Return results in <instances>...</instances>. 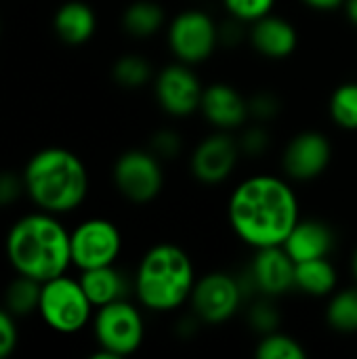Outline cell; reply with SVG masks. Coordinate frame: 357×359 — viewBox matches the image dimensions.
<instances>
[{
  "label": "cell",
  "instance_id": "33",
  "mask_svg": "<svg viewBox=\"0 0 357 359\" xmlns=\"http://www.w3.org/2000/svg\"><path fill=\"white\" fill-rule=\"evenodd\" d=\"M23 189H25L23 177L19 179L15 172L0 170V206L13 204V202L21 196Z\"/></svg>",
  "mask_w": 357,
  "mask_h": 359
},
{
  "label": "cell",
  "instance_id": "18",
  "mask_svg": "<svg viewBox=\"0 0 357 359\" xmlns=\"http://www.w3.org/2000/svg\"><path fill=\"white\" fill-rule=\"evenodd\" d=\"M53 25H55L57 36L65 44L78 46V44L88 42L90 36L95 34L97 17H95L93 8L86 2L69 0V2L59 6V11L55 13Z\"/></svg>",
  "mask_w": 357,
  "mask_h": 359
},
{
  "label": "cell",
  "instance_id": "15",
  "mask_svg": "<svg viewBox=\"0 0 357 359\" xmlns=\"http://www.w3.org/2000/svg\"><path fill=\"white\" fill-rule=\"evenodd\" d=\"M200 109L204 118L219 130H234L246 122L248 101L229 84L217 82L204 88Z\"/></svg>",
  "mask_w": 357,
  "mask_h": 359
},
{
  "label": "cell",
  "instance_id": "1",
  "mask_svg": "<svg viewBox=\"0 0 357 359\" xmlns=\"http://www.w3.org/2000/svg\"><path fill=\"white\" fill-rule=\"evenodd\" d=\"M227 215L231 229L248 246H284L299 223V200L284 179L257 175L236 187Z\"/></svg>",
  "mask_w": 357,
  "mask_h": 359
},
{
  "label": "cell",
  "instance_id": "19",
  "mask_svg": "<svg viewBox=\"0 0 357 359\" xmlns=\"http://www.w3.org/2000/svg\"><path fill=\"white\" fill-rule=\"evenodd\" d=\"M80 284H82L88 301L97 309L103 307V305H109L114 301H120L126 294L124 276L118 269H114V265H105V267H95V269L82 271Z\"/></svg>",
  "mask_w": 357,
  "mask_h": 359
},
{
  "label": "cell",
  "instance_id": "34",
  "mask_svg": "<svg viewBox=\"0 0 357 359\" xmlns=\"http://www.w3.org/2000/svg\"><path fill=\"white\" fill-rule=\"evenodd\" d=\"M240 19H236V17H231L227 23H223V27L219 29V40L221 42H225V44H236V42H240V38H242V27H240Z\"/></svg>",
  "mask_w": 357,
  "mask_h": 359
},
{
  "label": "cell",
  "instance_id": "14",
  "mask_svg": "<svg viewBox=\"0 0 357 359\" xmlns=\"http://www.w3.org/2000/svg\"><path fill=\"white\" fill-rule=\"evenodd\" d=\"M295 267L297 263L284 246H267L257 248V257L248 273L259 292L265 297H282L295 288Z\"/></svg>",
  "mask_w": 357,
  "mask_h": 359
},
{
  "label": "cell",
  "instance_id": "6",
  "mask_svg": "<svg viewBox=\"0 0 357 359\" xmlns=\"http://www.w3.org/2000/svg\"><path fill=\"white\" fill-rule=\"evenodd\" d=\"M145 326L139 309L120 299L99 307L95 316V337L101 351L95 358L118 359L135 353L143 343Z\"/></svg>",
  "mask_w": 357,
  "mask_h": 359
},
{
  "label": "cell",
  "instance_id": "21",
  "mask_svg": "<svg viewBox=\"0 0 357 359\" xmlns=\"http://www.w3.org/2000/svg\"><path fill=\"white\" fill-rule=\"evenodd\" d=\"M164 23V11L158 2L151 0H137L133 2L122 17V25L130 36L147 38L156 34Z\"/></svg>",
  "mask_w": 357,
  "mask_h": 359
},
{
  "label": "cell",
  "instance_id": "28",
  "mask_svg": "<svg viewBox=\"0 0 357 359\" xmlns=\"http://www.w3.org/2000/svg\"><path fill=\"white\" fill-rule=\"evenodd\" d=\"M248 320H250V326H252L259 334L276 332L278 326H280V316H278V311H276L267 301L257 303V305L250 309Z\"/></svg>",
  "mask_w": 357,
  "mask_h": 359
},
{
  "label": "cell",
  "instance_id": "27",
  "mask_svg": "<svg viewBox=\"0 0 357 359\" xmlns=\"http://www.w3.org/2000/svg\"><path fill=\"white\" fill-rule=\"evenodd\" d=\"M229 15L240 21H257L271 13L276 0H223Z\"/></svg>",
  "mask_w": 357,
  "mask_h": 359
},
{
  "label": "cell",
  "instance_id": "7",
  "mask_svg": "<svg viewBox=\"0 0 357 359\" xmlns=\"http://www.w3.org/2000/svg\"><path fill=\"white\" fill-rule=\"evenodd\" d=\"M72 263L80 269L114 265L122 250V236L112 221L88 219L80 223L72 236Z\"/></svg>",
  "mask_w": 357,
  "mask_h": 359
},
{
  "label": "cell",
  "instance_id": "23",
  "mask_svg": "<svg viewBox=\"0 0 357 359\" xmlns=\"http://www.w3.org/2000/svg\"><path fill=\"white\" fill-rule=\"evenodd\" d=\"M326 320L332 330L343 334L357 332V288L341 290L332 297L326 309Z\"/></svg>",
  "mask_w": 357,
  "mask_h": 359
},
{
  "label": "cell",
  "instance_id": "16",
  "mask_svg": "<svg viewBox=\"0 0 357 359\" xmlns=\"http://www.w3.org/2000/svg\"><path fill=\"white\" fill-rule=\"evenodd\" d=\"M297 40L299 36L292 23L271 13L257 19L250 32L252 46L269 59H284L292 55L297 48Z\"/></svg>",
  "mask_w": 357,
  "mask_h": 359
},
{
  "label": "cell",
  "instance_id": "9",
  "mask_svg": "<svg viewBox=\"0 0 357 359\" xmlns=\"http://www.w3.org/2000/svg\"><path fill=\"white\" fill-rule=\"evenodd\" d=\"M114 183L118 191L130 202L143 204L154 200L162 191V166L160 158L151 151L130 149L116 160Z\"/></svg>",
  "mask_w": 357,
  "mask_h": 359
},
{
  "label": "cell",
  "instance_id": "26",
  "mask_svg": "<svg viewBox=\"0 0 357 359\" xmlns=\"http://www.w3.org/2000/svg\"><path fill=\"white\" fill-rule=\"evenodd\" d=\"M114 80L126 88L143 86L151 78V65L141 55H124L114 63Z\"/></svg>",
  "mask_w": 357,
  "mask_h": 359
},
{
  "label": "cell",
  "instance_id": "10",
  "mask_svg": "<svg viewBox=\"0 0 357 359\" xmlns=\"http://www.w3.org/2000/svg\"><path fill=\"white\" fill-rule=\"evenodd\" d=\"M242 299L244 290L240 280L223 271H213L202 280H196L191 307L200 322L223 324L238 311Z\"/></svg>",
  "mask_w": 357,
  "mask_h": 359
},
{
  "label": "cell",
  "instance_id": "32",
  "mask_svg": "<svg viewBox=\"0 0 357 359\" xmlns=\"http://www.w3.org/2000/svg\"><path fill=\"white\" fill-rule=\"evenodd\" d=\"M269 147V135L263 126L248 128L240 139V149L248 156H261Z\"/></svg>",
  "mask_w": 357,
  "mask_h": 359
},
{
  "label": "cell",
  "instance_id": "29",
  "mask_svg": "<svg viewBox=\"0 0 357 359\" xmlns=\"http://www.w3.org/2000/svg\"><path fill=\"white\" fill-rule=\"evenodd\" d=\"M151 154L162 160H173L181 154V137L175 130H158L151 137Z\"/></svg>",
  "mask_w": 357,
  "mask_h": 359
},
{
  "label": "cell",
  "instance_id": "22",
  "mask_svg": "<svg viewBox=\"0 0 357 359\" xmlns=\"http://www.w3.org/2000/svg\"><path fill=\"white\" fill-rule=\"evenodd\" d=\"M40 297H42V282H38L34 278H27V276H19L6 288L4 307L13 316H27V313L38 311Z\"/></svg>",
  "mask_w": 357,
  "mask_h": 359
},
{
  "label": "cell",
  "instance_id": "35",
  "mask_svg": "<svg viewBox=\"0 0 357 359\" xmlns=\"http://www.w3.org/2000/svg\"><path fill=\"white\" fill-rule=\"evenodd\" d=\"M303 2L316 11H335L337 6L345 4V0H303Z\"/></svg>",
  "mask_w": 357,
  "mask_h": 359
},
{
  "label": "cell",
  "instance_id": "36",
  "mask_svg": "<svg viewBox=\"0 0 357 359\" xmlns=\"http://www.w3.org/2000/svg\"><path fill=\"white\" fill-rule=\"evenodd\" d=\"M345 11H347L349 21L357 25V0H345Z\"/></svg>",
  "mask_w": 357,
  "mask_h": 359
},
{
  "label": "cell",
  "instance_id": "11",
  "mask_svg": "<svg viewBox=\"0 0 357 359\" xmlns=\"http://www.w3.org/2000/svg\"><path fill=\"white\" fill-rule=\"evenodd\" d=\"M204 88L187 63L164 67L156 78V97L160 107L177 118L189 116L200 109Z\"/></svg>",
  "mask_w": 357,
  "mask_h": 359
},
{
  "label": "cell",
  "instance_id": "17",
  "mask_svg": "<svg viewBox=\"0 0 357 359\" xmlns=\"http://www.w3.org/2000/svg\"><path fill=\"white\" fill-rule=\"evenodd\" d=\"M332 244H335V236L326 223L316 221V219H307V221L299 219V223L286 238L284 248L292 257L295 263H301V261L328 257V252L332 250Z\"/></svg>",
  "mask_w": 357,
  "mask_h": 359
},
{
  "label": "cell",
  "instance_id": "24",
  "mask_svg": "<svg viewBox=\"0 0 357 359\" xmlns=\"http://www.w3.org/2000/svg\"><path fill=\"white\" fill-rule=\"evenodd\" d=\"M330 116L341 128L357 130V82H345L335 88L330 97Z\"/></svg>",
  "mask_w": 357,
  "mask_h": 359
},
{
  "label": "cell",
  "instance_id": "30",
  "mask_svg": "<svg viewBox=\"0 0 357 359\" xmlns=\"http://www.w3.org/2000/svg\"><path fill=\"white\" fill-rule=\"evenodd\" d=\"M280 111V101L274 93H257L248 101V114L257 120H269L276 118Z\"/></svg>",
  "mask_w": 357,
  "mask_h": 359
},
{
  "label": "cell",
  "instance_id": "8",
  "mask_svg": "<svg viewBox=\"0 0 357 359\" xmlns=\"http://www.w3.org/2000/svg\"><path fill=\"white\" fill-rule=\"evenodd\" d=\"M219 42V27L204 11H183L168 27V44L181 63L206 61Z\"/></svg>",
  "mask_w": 357,
  "mask_h": 359
},
{
  "label": "cell",
  "instance_id": "25",
  "mask_svg": "<svg viewBox=\"0 0 357 359\" xmlns=\"http://www.w3.org/2000/svg\"><path fill=\"white\" fill-rule=\"evenodd\" d=\"M259 359H303L307 358V351L301 347V343L288 334L282 332H269L263 334L259 347H257Z\"/></svg>",
  "mask_w": 357,
  "mask_h": 359
},
{
  "label": "cell",
  "instance_id": "31",
  "mask_svg": "<svg viewBox=\"0 0 357 359\" xmlns=\"http://www.w3.org/2000/svg\"><path fill=\"white\" fill-rule=\"evenodd\" d=\"M17 347V328L13 313L4 307L0 309V359L8 358Z\"/></svg>",
  "mask_w": 357,
  "mask_h": 359
},
{
  "label": "cell",
  "instance_id": "3",
  "mask_svg": "<svg viewBox=\"0 0 357 359\" xmlns=\"http://www.w3.org/2000/svg\"><path fill=\"white\" fill-rule=\"evenodd\" d=\"M23 183L40 210L63 215L84 202L88 191V172L76 154L61 147H48L27 162Z\"/></svg>",
  "mask_w": 357,
  "mask_h": 359
},
{
  "label": "cell",
  "instance_id": "37",
  "mask_svg": "<svg viewBox=\"0 0 357 359\" xmlns=\"http://www.w3.org/2000/svg\"><path fill=\"white\" fill-rule=\"evenodd\" d=\"M351 269H353V276L357 280V248L353 250V257H351Z\"/></svg>",
  "mask_w": 357,
  "mask_h": 359
},
{
  "label": "cell",
  "instance_id": "5",
  "mask_svg": "<svg viewBox=\"0 0 357 359\" xmlns=\"http://www.w3.org/2000/svg\"><path fill=\"white\" fill-rule=\"evenodd\" d=\"M38 313L50 330L59 334H74L88 324L93 303L88 301L80 280H72L63 273L42 284Z\"/></svg>",
  "mask_w": 357,
  "mask_h": 359
},
{
  "label": "cell",
  "instance_id": "4",
  "mask_svg": "<svg viewBox=\"0 0 357 359\" xmlns=\"http://www.w3.org/2000/svg\"><path fill=\"white\" fill-rule=\"evenodd\" d=\"M196 271L189 255L175 244H158L145 252L137 269V297L151 311H173L191 299Z\"/></svg>",
  "mask_w": 357,
  "mask_h": 359
},
{
  "label": "cell",
  "instance_id": "13",
  "mask_svg": "<svg viewBox=\"0 0 357 359\" xmlns=\"http://www.w3.org/2000/svg\"><path fill=\"white\" fill-rule=\"evenodd\" d=\"M332 158L330 141L316 130L299 133L284 151V170L290 179L297 181H311L320 177Z\"/></svg>",
  "mask_w": 357,
  "mask_h": 359
},
{
  "label": "cell",
  "instance_id": "2",
  "mask_svg": "<svg viewBox=\"0 0 357 359\" xmlns=\"http://www.w3.org/2000/svg\"><path fill=\"white\" fill-rule=\"evenodd\" d=\"M72 233L50 212L19 219L6 236V257L19 276L48 282L72 265Z\"/></svg>",
  "mask_w": 357,
  "mask_h": 359
},
{
  "label": "cell",
  "instance_id": "20",
  "mask_svg": "<svg viewBox=\"0 0 357 359\" xmlns=\"http://www.w3.org/2000/svg\"><path fill=\"white\" fill-rule=\"evenodd\" d=\"M295 288L303 290L309 297H328L337 288V271L332 263L326 257L297 263Z\"/></svg>",
  "mask_w": 357,
  "mask_h": 359
},
{
  "label": "cell",
  "instance_id": "12",
  "mask_svg": "<svg viewBox=\"0 0 357 359\" xmlns=\"http://www.w3.org/2000/svg\"><path fill=\"white\" fill-rule=\"evenodd\" d=\"M240 145L229 130H219L206 137L191 154V172L200 183H223L236 168Z\"/></svg>",
  "mask_w": 357,
  "mask_h": 359
}]
</instances>
